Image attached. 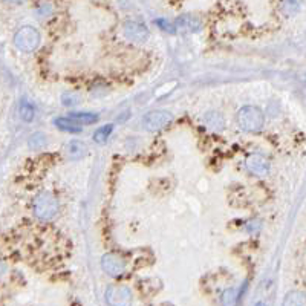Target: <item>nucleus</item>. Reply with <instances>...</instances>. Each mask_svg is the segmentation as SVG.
<instances>
[{
  "instance_id": "obj_1",
  "label": "nucleus",
  "mask_w": 306,
  "mask_h": 306,
  "mask_svg": "<svg viewBox=\"0 0 306 306\" xmlns=\"http://www.w3.org/2000/svg\"><path fill=\"white\" fill-rule=\"evenodd\" d=\"M58 213V201L54 195L44 192L34 199V215L40 221H51Z\"/></svg>"
},
{
  "instance_id": "obj_2",
  "label": "nucleus",
  "mask_w": 306,
  "mask_h": 306,
  "mask_svg": "<svg viewBox=\"0 0 306 306\" xmlns=\"http://www.w3.org/2000/svg\"><path fill=\"white\" fill-rule=\"evenodd\" d=\"M238 123L245 132H259L264 127L265 118L259 107L245 106L238 113Z\"/></svg>"
},
{
  "instance_id": "obj_3",
  "label": "nucleus",
  "mask_w": 306,
  "mask_h": 306,
  "mask_svg": "<svg viewBox=\"0 0 306 306\" xmlns=\"http://www.w3.org/2000/svg\"><path fill=\"white\" fill-rule=\"evenodd\" d=\"M40 32L32 26H23L14 35V44L23 52H34L40 46Z\"/></svg>"
},
{
  "instance_id": "obj_4",
  "label": "nucleus",
  "mask_w": 306,
  "mask_h": 306,
  "mask_svg": "<svg viewBox=\"0 0 306 306\" xmlns=\"http://www.w3.org/2000/svg\"><path fill=\"white\" fill-rule=\"evenodd\" d=\"M172 113L166 112V110H153L144 115L143 118V126L146 130L149 132H158L161 129H164L170 121H172Z\"/></svg>"
},
{
  "instance_id": "obj_5",
  "label": "nucleus",
  "mask_w": 306,
  "mask_h": 306,
  "mask_svg": "<svg viewBox=\"0 0 306 306\" xmlns=\"http://www.w3.org/2000/svg\"><path fill=\"white\" fill-rule=\"evenodd\" d=\"M106 302L109 305H129L132 302V293L127 287H109L106 291Z\"/></svg>"
},
{
  "instance_id": "obj_6",
  "label": "nucleus",
  "mask_w": 306,
  "mask_h": 306,
  "mask_svg": "<svg viewBox=\"0 0 306 306\" xmlns=\"http://www.w3.org/2000/svg\"><path fill=\"white\" fill-rule=\"evenodd\" d=\"M101 268L106 274L116 277L124 273V262L116 254H104L101 259Z\"/></svg>"
},
{
  "instance_id": "obj_7",
  "label": "nucleus",
  "mask_w": 306,
  "mask_h": 306,
  "mask_svg": "<svg viewBox=\"0 0 306 306\" xmlns=\"http://www.w3.org/2000/svg\"><path fill=\"white\" fill-rule=\"evenodd\" d=\"M175 29H179L182 32H198L202 28V20L195 14H182L175 21Z\"/></svg>"
},
{
  "instance_id": "obj_8",
  "label": "nucleus",
  "mask_w": 306,
  "mask_h": 306,
  "mask_svg": "<svg viewBox=\"0 0 306 306\" xmlns=\"http://www.w3.org/2000/svg\"><path fill=\"white\" fill-rule=\"evenodd\" d=\"M245 167L250 173H253L256 176H265L270 172L268 161L261 155H250L245 161Z\"/></svg>"
},
{
  "instance_id": "obj_9",
  "label": "nucleus",
  "mask_w": 306,
  "mask_h": 306,
  "mask_svg": "<svg viewBox=\"0 0 306 306\" xmlns=\"http://www.w3.org/2000/svg\"><path fill=\"white\" fill-rule=\"evenodd\" d=\"M124 35L132 41H144L149 37L147 28L139 21H127L124 25Z\"/></svg>"
},
{
  "instance_id": "obj_10",
  "label": "nucleus",
  "mask_w": 306,
  "mask_h": 306,
  "mask_svg": "<svg viewBox=\"0 0 306 306\" xmlns=\"http://www.w3.org/2000/svg\"><path fill=\"white\" fill-rule=\"evenodd\" d=\"M67 153H69V158L74 159V161L83 159L87 155V147L81 141H70L69 146H67Z\"/></svg>"
},
{
  "instance_id": "obj_11",
  "label": "nucleus",
  "mask_w": 306,
  "mask_h": 306,
  "mask_svg": "<svg viewBox=\"0 0 306 306\" xmlns=\"http://www.w3.org/2000/svg\"><path fill=\"white\" fill-rule=\"evenodd\" d=\"M54 124H55L57 129H60L63 132H69V133H80L81 132V127L72 118H55Z\"/></svg>"
},
{
  "instance_id": "obj_12",
  "label": "nucleus",
  "mask_w": 306,
  "mask_h": 306,
  "mask_svg": "<svg viewBox=\"0 0 306 306\" xmlns=\"http://www.w3.org/2000/svg\"><path fill=\"white\" fill-rule=\"evenodd\" d=\"M78 124H95L100 120L98 113L93 112H70V116Z\"/></svg>"
},
{
  "instance_id": "obj_13",
  "label": "nucleus",
  "mask_w": 306,
  "mask_h": 306,
  "mask_svg": "<svg viewBox=\"0 0 306 306\" xmlns=\"http://www.w3.org/2000/svg\"><path fill=\"white\" fill-rule=\"evenodd\" d=\"M204 123L211 129V130H221L224 129V116L219 112H208L204 116Z\"/></svg>"
},
{
  "instance_id": "obj_14",
  "label": "nucleus",
  "mask_w": 306,
  "mask_h": 306,
  "mask_svg": "<svg viewBox=\"0 0 306 306\" xmlns=\"http://www.w3.org/2000/svg\"><path fill=\"white\" fill-rule=\"evenodd\" d=\"M48 136L41 132H35L29 136L28 139V146L32 149V150H38V149H44L48 146Z\"/></svg>"
},
{
  "instance_id": "obj_15",
  "label": "nucleus",
  "mask_w": 306,
  "mask_h": 306,
  "mask_svg": "<svg viewBox=\"0 0 306 306\" xmlns=\"http://www.w3.org/2000/svg\"><path fill=\"white\" fill-rule=\"evenodd\" d=\"M112 132H113V124H112V123L104 124V126H101V127L95 132L93 139H95L97 143L103 144V143H106V141L109 139V136L112 135Z\"/></svg>"
},
{
  "instance_id": "obj_16",
  "label": "nucleus",
  "mask_w": 306,
  "mask_h": 306,
  "mask_svg": "<svg viewBox=\"0 0 306 306\" xmlns=\"http://www.w3.org/2000/svg\"><path fill=\"white\" fill-rule=\"evenodd\" d=\"M20 116H21V120L26 121V123H31V121L34 120V116H35L34 107H32V106L29 104V101H26V100H21V103H20Z\"/></svg>"
},
{
  "instance_id": "obj_17",
  "label": "nucleus",
  "mask_w": 306,
  "mask_h": 306,
  "mask_svg": "<svg viewBox=\"0 0 306 306\" xmlns=\"http://www.w3.org/2000/svg\"><path fill=\"white\" fill-rule=\"evenodd\" d=\"M61 103L66 107H72V106H75V104L80 103V95L75 93V92H64L61 95Z\"/></svg>"
},
{
  "instance_id": "obj_18",
  "label": "nucleus",
  "mask_w": 306,
  "mask_h": 306,
  "mask_svg": "<svg viewBox=\"0 0 306 306\" xmlns=\"http://www.w3.org/2000/svg\"><path fill=\"white\" fill-rule=\"evenodd\" d=\"M51 12H52V6H51L49 3H43V5H40V6L37 8V15L44 17V15H49Z\"/></svg>"
},
{
  "instance_id": "obj_19",
  "label": "nucleus",
  "mask_w": 306,
  "mask_h": 306,
  "mask_svg": "<svg viewBox=\"0 0 306 306\" xmlns=\"http://www.w3.org/2000/svg\"><path fill=\"white\" fill-rule=\"evenodd\" d=\"M234 291L233 290H227L225 293H224V296H222V302L224 303H233L234 302Z\"/></svg>"
},
{
  "instance_id": "obj_20",
  "label": "nucleus",
  "mask_w": 306,
  "mask_h": 306,
  "mask_svg": "<svg viewBox=\"0 0 306 306\" xmlns=\"http://www.w3.org/2000/svg\"><path fill=\"white\" fill-rule=\"evenodd\" d=\"M261 228V222L259 221H251L250 224H247V231L248 233H256Z\"/></svg>"
},
{
  "instance_id": "obj_21",
  "label": "nucleus",
  "mask_w": 306,
  "mask_h": 306,
  "mask_svg": "<svg viewBox=\"0 0 306 306\" xmlns=\"http://www.w3.org/2000/svg\"><path fill=\"white\" fill-rule=\"evenodd\" d=\"M156 23L159 25V28H162V29H166V31H169V32H175V28H170L172 25H169L164 18H162V20H158Z\"/></svg>"
},
{
  "instance_id": "obj_22",
  "label": "nucleus",
  "mask_w": 306,
  "mask_h": 306,
  "mask_svg": "<svg viewBox=\"0 0 306 306\" xmlns=\"http://www.w3.org/2000/svg\"><path fill=\"white\" fill-rule=\"evenodd\" d=\"M5 270H6L5 264H2V262H0V274H3V273H5Z\"/></svg>"
},
{
  "instance_id": "obj_23",
  "label": "nucleus",
  "mask_w": 306,
  "mask_h": 306,
  "mask_svg": "<svg viewBox=\"0 0 306 306\" xmlns=\"http://www.w3.org/2000/svg\"><path fill=\"white\" fill-rule=\"evenodd\" d=\"M6 2H11V3H21L23 0H6Z\"/></svg>"
}]
</instances>
